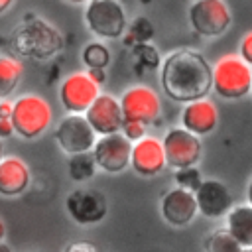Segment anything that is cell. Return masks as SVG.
<instances>
[{"label": "cell", "instance_id": "obj_1", "mask_svg": "<svg viewBox=\"0 0 252 252\" xmlns=\"http://www.w3.org/2000/svg\"><path fill=\"white\" fill-rule=\"evenodd\" d=\"M159 81L171 100L189 104L207 98L213 89V67L201 53L179 49L163 59Z\"/></svg>", "mask_w": 252, "mask_h": 252}, {"label": "cell", "instance_id": "obj_2", "mask_svg": "<svg viewBox=\"0 0 252 252\" xmlns=\"http://www.w3.org/2000/svg\"><path fill=\"white\" fill-rule=\"evenodd\" d=\"M10 43L18 55L43 61L63 49V35L49 22L30 16L12 32Z\"/></svg>", "mask_w": 252, "mask_h": 252}, {"label": "cell", "instance_id": "obj_3", "mask_svg": "<svg viewBox=\"0 0 252 252\" xmlns=\"http://www.w3.org/2000/svg\"><path fill=\"white\" fill-rule=\"evenodd\" d=\"M53 112L49 102L39 94H24L12 104V126L14 134L24 140L39 138L51 124Z\"/></svg>", "mask_w": 252, "mask_h": 252}, {"label": "cell", "instance_id": "obj_4", "mask_svg": "<svg viewBox=\"0 0 252 252\" xmlns=\"http://www.w3.org/2000/svg\"><path fill=\"white\" fill-rule=\"evenodd\" d=\"M213 89L226 100L242 98L252 89V67H248L236 53L222 55L213 67Z\"/></svg>", "mask_w": 252, "mask_h": 252}, {"label": "cell", "instance_id": "obj_5", "mask_svg": "<svg viewBox=\"0 0 252 252\" xmlns=\"http://www.w3.org/2000/svg\"><path fill=\"white\" fill-rule=\"evenodd\" d=\"M85 24L102 39H118L126 32V14L116 0H91L85 8Z\"/></svg>", "mask_w": 252, "mask_h": 252}, {"label": "cell", "instance_id": "obj_6", "mask_svg": "<svg viewBox=\"0 0 252 252\" xmlns=\"http://www.w3.org/2000/svg\"><path fill=\"white\" fill-rule=\"evenodd\" d=\"M189 24L195 33L217 37L224 33L232 22V14L222 0H195L189 6Z\"/></svg>", "mask_w": 252, "mask_h": 252}, {"label": "cell", "instance_id": "obj_7", "mask_svg": "<svg viewBox=\"0 0 252 252\" xmlns=\"http://www.w3.org/2000/svg\"><path fill=\"white\" fill-rule=\"evenodd\" d=\"M96 140L98 138L94 130L91 128L87 118L81 114H67L65 118L59 120L55 128V142L69 156L93 152Z\"/></svg>", "mask_w": 252, "mask_h": 252}, {"label": "cell", "instance_id": "obj_8", "mask_svg": "<svg viewBox=\"0 0 252 252\" xmlns=\"http://www.w3.org/2000/svg\"><path fill=\"white\" fill-rule=\"evenodd\" d=\"M98 96H100V87L93 83V79L83 71L67 75L59 87V100L69 114L85 116V112Z\"/></svg>", "mask_w": 252, "mask_h": 252}, {"label": "cell", "instance_id": "obj_9", "mask_svg": "<svg viewBox=\"0 0 252 252\" xmlns=\"http://www.w3.org/2000/svg\"><path fill=\"white\" fill-rule=\"evenodd\" d=\"M165 161L175 171L195 167L201 159V140L187 132L185 128H171L161 140Z\"/></svg>", "mask_w": 252, "mask_h": 252}, {"label": "cell", "instance_id": "obj_10", "mask_svg": "<svg viewBox=\"0 0 252 252\" xmlns=\"http://www.w3.org/2000/svg\"><path fill=\"white\" fill-rule=\"evenodd\" d=\"M120 108H122L124 120L148 126L158 120L161 102H159L158 93H154V89H150L146 85H136L122 94Z\"/></svg>", "mask_w": 252, "mask_h": 252}, {"label": "cell", "instance_id": "obj_11", "mask_svg": "<svg viewBox=\"0 0 252 252\" xmlns=\"http://www.w3.org/2000/svg\"><path fill=\"white\" fill-rule=\"evenodd\" d=\"M132 142L126 140L122 132L102 136L96 140L93 148V158L98 169L106 173H120L130 165L132 158Z\"/></svg>", "mask_w": 252, "mask_h": 252}, {"label": "cell", "instance_id": "obj_12", "mask_svg": "<svg viewBox=\"0 0 252 252\" xmlns=\"http://www.w3.org/2000/svg\"><path fill=\"white\" fill-rule=\"evenodd\" d=\"M65 209L77 224H96L104 219L108 205L106 197L96 189H75L65 199Z\"/></svg>", "mask_w": 252, "mask_h": 252}, {"label": "cell", "instance_id": "obj_13", "mask_svg": "<svg viewBox=\"0 0 252 252\" xmlns=\"http://www.w3.org/2000/svg\"><path fill=\"white\" fill-rule=\"evenodd\" d=\"M85 118L91 124V128L94 130V134L100 138L118 134L124 124L120 100H116L112 94H100L91 104V108L85 112Z\"/></svg>", "mask_w": 252, "mask_h": 252}, {"label": "cell", "instance_id": "obj_14", "mask_svg": "<svg viewBox=\"0 0 252 252\" xmlns=\"http://www.w3.org/2000/svg\"><path fill=\"white\" fill-rule=\"evenodd\" d=\"M130 165L142 177H154V175L161 173L163 167L167 165L161 140H158L154 136H146L140 142H136L132 146Z\"/></svg>", "mask_w": 252, "mask_h": 252}, {"label": "cell", "instance_id": "obj_15", "mask_svg": "<svg viewBox=\"0 0 252 252\" xmlns=\"http://www.w3.org/2000/svg\"><path fill=\"white\" fill-rule=\"evenodd\" d=\"M195 201L199 213L207 219H220L232 209V195L219 179H203L201 187L195 193Z\"/></svg>", "mask_w": 252, "mask_h": 252}, {"label": "cell", "instance_id": "obj_16", "mask_svg": "<svg viewBox=\"0 0 252 252\" xmlns=\"http://www.w3.org/2000/svg\"><path fill=\"white\" fill-rule=\"evenodd\" d=\"M159 211H161V217L165 219L167 224H171V226H185L199 213L197 201H195V193L179 189V187H173L171 191H167L163 195Z\"/></svg>", "mask_w": 252, "mask_h": 252}, {"label": "cell", "instance_id": "obj_17", "mask_svg": "<svg viewBox=\"0 0 252 252\" xmlns=\"http://www.w3.org/2000/svg\"><path fill=\"white\" fill-rule=\"evenodd\" d=\"M217 122H219V112L215 102L209 98L189 102L181 112V124H183L181 128H185L197 138L211 134L217 128Z\"/></svg>", "mask_w": 252, "mask_h": 252}, {"label": "cell", "instance_id": "obj_18", "mask_svg": "<svg viewBox=\"0 0 252 252\" xmlns=\"http://www.w3.org/2000/svg\"><path fill=\"white\" fill-rule=\"evenodd\" d=\"M32 181V171L28 163L16 156H6L0 163V195L18 197L22 195Z\"/></svg>", "mask_w": 252, "mask_h": 252}, {"label": "cell", "instance_id": "obj_19", "mask_svg": "<svg viewBox=\"0 0 252 252\" xmlns=\"http://www.w3.org/2000/svg\"><path fill=\"white\" fill-rule=\"evenodd\" d=\"M226 230L242 246L252 248V207L236 205L226 215Z\"/></svg>", "mask_w": 252, "mask_h": 252}, {"label": "cell", "instance_id": "obj_20", "mask_svg": "<svg viewBox=\"0 0 252 252\" xmlns=\"http://www.w3.org/2000/svg\"><path fill=\"white\" fill-rule=\"evenodd\" d=\"M24 67L10 55H0V100H6L20 85Z\"/></svg>", "mask_w": 252, "mask_h": 252}, {"label": "cell", "instance_id": "obj_21", "mask_svg": "<svg viewBox=\"0 0 252 252\" xmlns=\"http://www.w3.org/2000/svg\"><path fill=\"white\" fill-rule=\"evenodd\" d=\"M67 169H69V177L77 183H83V181H89L94 173H96V163H94V158H93V152L89 154H77V156H71L69 161H67Z\"/></svg>", "mask_w": 252, "mask_h": 252}, {"label": "cell", "instance_id": "obj_22", "mask_svg": "<svg viewBox=\"0 0 252 252\" xmlns=\"http://www.w3.org/2000/svg\"><path fill=\"white\" fill-rule=\"evenodd\" d=\"M205 250L207 252H242V246L230 236L226 228H219L205 238Z\"/></svg>", "mask_w": 252, "mask_h": 252}, {"label": "cell", "instance_id": "obj_23", "mask_svg": "<svg viewBox=\"0 0 252 252\" xmlns=\"http://www.w3.org/2000/svg\"><path fill=\"white\" fill-rule=\"evenodd\" d=\"M81 59L89 69H104L110 63V51L104 43L91 41V43L85 45V49L81 53Z\"/></svg>", "mask_w": 252, "mask_h": 252}, {"label": "cell", "instance_id": "obj_24", "mask_svg": "<svg viewBox=\"0 0 252 252\" xmlns=\"http://www.w3.org/2000/svg\"><path fill=\"white\" fill-rule=\"evenodd\" d=\"M173 179H175L179 189H185V191H191V193H197V189L203 183V177H201V173L195 167H187V169L175 171Z\"/></svg>", "mask_w": 252, "mask_h": 252}, {"label": "cell", "instance_id": "obj_25", "mask_svg": "<svg viewBox=\"0 0 252 252\" xmlns=\"http://www.w3.org/2000/svg\"><path fill=\"white\" fill-rule=\"evenodd\" d=\"M154 35V28L146 18H136L134 24L128 30V43H148V39Z\"/></svg>", "mask_w": 252, "mask_h": 252}, {"label": "cell", "instance_id": "obj_26", "mask_svg": "<svg viewBox=\"0 0 252 252\" xmlns=\"http://www.w3.org/2000/svg\"><path fill=\"white\" fill-rule=\"evenodd\" d=\"M134 53H136L148 67H156V65L159 63L158 51H156L152 45H148V43H136V45H134Z\"/></svg>", "mask_w": 252, "mask_h": 252}, {"label": "cell", "instance_id": "obj_27", "mask_svg": "<svg viewBox=\"0 0 252 252\" xmlns=\"http://www.w3.org/2000/svg\"><path fill=\"white\" fill-rule=\"evenodd\" d=\"M120 132L126 136V140H130V142H134V144L140 142L142 138H146V126H144V124H138V122H128V120H124Z\"/></svg>", "mask_w": 252, "mask_h": 252}, {"label": "cell", "instance_id": "obj_28", "mask_svg": "<svg viewBox=\"0 0 252 252\" xmlns=\"http://www.w3.org/2000/svg\"><path fill=\"white\" fill-rule=\"evenodd\" d=\"M238 57H240L248 67H252V32H248V33L242 37Z\"/></svg>", "mask_w": 252, "mask_h": 252}, {"label": "cell", "instance_id": "obj_29", "mask_svg": "<svg viewBox=\"0 0 252 252\" xmlns=\"http://www.w3.org/2000/svg\"><path fill=\"white\" fill-rule=\"evenodd\" d=\"M63 252H98V248H96L93 242H87V240H77V242L67 244Z\"/></svg>", "mask_w": 252, "mask_h": 252}, {"label": "cell", "instance_id": "obj_30", "mask_svg": "<svg viewBox=\"0 0 252 252\" xmlns=\"http://www.w3.org/2000/svg\"><path fill=\"white\" fill-rule=\"evenodd\" d=\"M87 75L93 79V83H96L98 87L104 83L106 75H104V69H87Z\"/></svg>", "mask_w": 252, "mask_h": 252}, {"label": "cell", "instance_id": "obj_31", "mask_svg": "<svg viewBox=\"0 0 252 252\" xmlns=\"http://www.w3.org/2000/svg\"><path fill=\"white\" fill-rule=\"evenodd\" d=\"M12 104L10 100H0V120H10L12 118Z\"/></svg>", "mask_w": 252, "mask_h": 252}, {"label": "cell", "instance_id": "obj_32", "mask_svg": "<svg viewBox=\"0 0 252 252\" xmlns=\"http://www.w3.org/2000/svg\"><path fill=\"white\" fill-rule=\"evenodd\" d=\"M14 134L12 120H0V138H8Z\"/></svg>", "mask_w": 252, "mask_h": 252}, {"label": "cell", "instance_id": "obj_33", "mask_svg": "<svg viewBox=\"0 0 252 252\" xmlns=\"http://www.w3.org/2000/svg\"><path fill=\"white\" fill-rule=\"evenodd\" d=\"M12 4H14L12 0H0V14H4L6 10H10V8H12Z\"/></svg>", "mask_w": 252, "mask_h": 252}, {"label": "cell", "instance_id": "obj_34", "mask_svg": "<svg viewBox=\"0 0 252 252\" xmlns=\"http://www.w3.org/2000/svg\"><path fill=\"white\" fill-rule=\"evenodd\" d=\"M4 236H6V226H4V222L0 220V244L4 242Z\"/></svg>", "mask_w": 252, "mask_h": 252}, {"label": "cell", "instance_id": "obj_35", "mask_svg": "<svg viewBox=\"0 0 252 252\" xmlns=\"http://www.w3.org/2000/svg\"><path fill=\"white\" fill-rule=\"evenodd\" d=\"M246 195H248V205L252 207V179H250V183H248V193H246Z\"/></svg>", "mask_w": 252, "mask_h": 252}, {"label": "cell", "instance_id": "obj_36", "mask_svg": "<svg viewBox=\"0 0 252 252\" xmlns=\"http://www.w3.org/2000/svg\"><path fill=\"white\" fill-rule=\"evenodd\" d=\"M0 252H12V248H10L6 242H2V244H0Z\"/></svg>", "mask_w": 252, "mask_h": 252}, {"label": "cell", "instance_id": "obj_37", "mask_svg": "<svg viewBox=\"0 0 252 252\" xmlns=\"http://www.w3.org/2000/svg\"><path fill=\"white\" fill-rule=\"evenodd\" d=\"M4 158H6V156H4V146H2V142H0V163H2Z\"/></svg>", "mask_w": 252, "mask_h": 252}, {"label": "cell", "instance_id": "obj_38", "mask_svg": "<svg viewBox=\"0 0 252 252\" xmlns=\"http://www.w3.org/2000/svg\"><path fill=\"white\" fill-rule=\"evenodd\" d=\"M242 252H252V248H242Z\"/></svg>", "mask_w": 252, "mask_h": 252}, {"label": "cell", "instance_id": "obj_39", "mask_svg": "<svg viewBox=\"0 0 252 252\" xmlns=\"http://www.w3.org/2000/svg\"><path fill=\"white\" fill-rule=\"evenodd\" d=\"M250 93H252V89H250Z\"/></svg>", "mask_w": 252, "mask_h": 252}]
</instances>
